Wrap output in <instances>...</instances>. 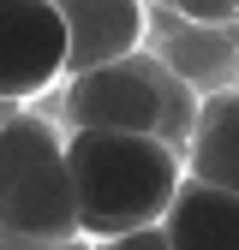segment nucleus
I'll return each instance as SVG.
<instances>
[{
  "label": "nucleus",
  "mask_w": 239,
  "mask_h": 250,
  "mask_svg": "<svg viewBox=\"0 0 239 250\" xmlns=\"http://www.w3.org/2000/svg\"><path fill=\"white\" fill-rule=\"evenodd\" d=\"M90 250H167L162 227H132V232H114V238H96Z\"/></svg>",
  "instance_id": "6e6552de"
},
{
  "label": "nucleus",
  "mask_w": 239,
  "mask_h": 250,
  "mask_svg": "<svg viewBox=\"0 0 239 250\" xmlns=\"http://www.w3.org/2000/svg\"><path fill=\"white\" fill-rule=\"evenodd\" d=\"M66 24V72L143 48V0H54Z\"/></svg>",
  "instance_id": "423d86ee"
},
{
  "label": "nucleus",
  "mask_w": 239,
  "mask_h": 250,
  "mask_svg": "<svg viewBox=\"0 0 239 250\" xmlns=\"http://www.w3.org/2000/svg\"><path fill=\"white\" fill-rule=\"evenodd\" d=\"M6 113H12V102H0V119H6Z\"/></svg>",
  "instance_id": "9d476101"
},
{
  "label": "nucleus",
  "mask_w": 239,
  "mask_h": 250,
  "mask_svg": "<svg viewBox=\"0 0 239 250\" xmlns=\"http://www.w3.org/2000/svg\"><path fill=\"white\" fill-rule=\"evenodd\" d=\"M66 78V24L54 0H0V102H30Z\"/></svg>",
  "instance_id": "20e7f679"
},
{
  "label": "nucleus",
  "mask_w": 239,
  "mask_h": 250,
  "mask_svg": "<svg viewBox=\"0 0 239 250\" xmlns=\"http://www.w3.org/2000/svg\"><path fill=\"white\" fill-rule=\"evenodd\" d=\"M156 227L167 250H239V191L179 173Z\"/></svg>",
  "instance_id": "39448f33"
},
{
  "label": "nucleus",
  "mask_w": 239,
  "mask_h": 250,
  "mask_svg": "<svg viewBox=\"0 0 239 250\" xmlns=\"http://www.w3.org/2000/svg\"><path fill=\"white\" fill-rule=\"evenodd\" d=\"M197 96L186 89V78L167 72V60L156 54H120L102 66L66 72V125H102V131H156L173 149L186 143Z\"/></svg>",
  "instance_id": "7ed1b4c3"
},
{
  "label": "nucleus",
  "mask_w": 239,
  "mask_h": 250,
  "mask_svg": "<svg viewBox=\"0 0 239 250\" xmlns=\"http://www.w3.org/2000/svg\"><path fill=\"white\" fill-rule=\"evenodd\" d=\"M66 179H72V221L78 238H114L132 227H156L179 185V149L156 131H102L72 125L66 137Z\"/></svg>",
  "instance_id": "f257e3e1"
},
{
  "label": "nucleus",
  "mask_w": 239,
  "mask_h": 250,
  "mask_svg": "<svg viewBox=\"0 0 239 250\" xmlns=\"http://www.w3.org/2000/svg\"><path fill=\"white\" fill-rule=\"evenodd\" d=\"M0 250H90V238H66V244H0Z\"/></svg>",
  "instance_id": "1a4fd4ad"
},
{
  "label": "nucleus",
  "mask_w": 239,
  "mask_h": 250,
  "mask_svg": "<svg viewBox=\"0 0 239 250\" xmlns=\"http://www.w3.org/2000/svg\"><path fill=\"white\" fill-rule=\"evenodd\" d=\"M179 167H186L191 179L239 191V96H233V83L197 96L186 143H179Z\"/></svg>",
  "instance_id": "0eeeda50"
},
{
  "label": "nucleus",
  "mask_w": 239,
  "mask_h": 250,
  "mask_svg": "<svg viewBox=\"0 0 239 250\" xmlns=\"http://www.w3.org/2000/svg\"><path fill=\"white\" fill-rule=\"evenodd\" d=\"M72 221V179L60 125L42 113L0 119V244H66Z\"/></svg>",
  "instance_id": "f03ea898"
}]
</instances>
